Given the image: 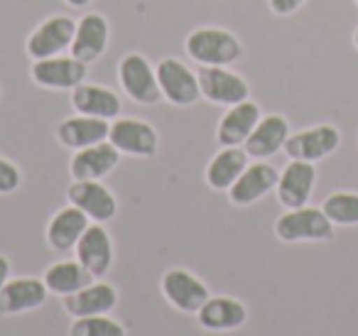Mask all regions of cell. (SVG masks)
<instances>
[{"label": "cell", "mask_w": 358, "mask_h": 336, "mask_svg": "<svg viewBox=\"0 0 358 336\" xmlns=\"http://www.w3.org/2000/svg\"><path fill=\"white\" fill-rule=\"evenodd\" d=\"M185 50L199 66H231L243 57V45L224 27H199L187 35Z\"/></svg>", "instance_id": "obj_1"}, {"label": "cell", "mask_w": 358, "mask_h": 336, "mask_svg": "<svg viewBox=\"0 0 358 336\" xmlns=\"http://www.w3.org/2000/svg\"><path fill=\"white\" fill-rule=\"evenodd\" d=\"M327 214L317 206L287 209L275 221V236L282 243H329L334 241L336 231Z\"/></svg>", "instance_id": "obj_2"}, {"label": "cell", "mask_w": 358, "mask_h": 336, "mask_svg": "<svg viewBox=\"0 0 358 336\" xmlns=\"http://www.w3.org/2000/svg\"><path fill=\"white\" fill-rule=\"evenodd\" d=\"M155 74H157V84L162 91V99L169 101L172 106L179 108H187V106H194L201 99L199 89V76L196 71H192L185 62L174 59V57H164L155 66Z\"/></svg>", "instance_id": "obj_3"}, {"label": "cell", "mask_w": 358, "mask_h": 336, "mask_svg": "<svg viewBox=\"0 0 358 336\" xmlns=\"http://www.w3.org/2000/svg\"><path fill=\"white\" fill-rule=\"evenodd\" d=\"M118 81L120 89L128 94L130 101L140 106H155L162 101V91L157 84L155 66L138 52H130L118 64Z\"/></svg>", "instance_id": "obj_4"}, {"label": "cell", "mask_w": 358, "mask_h": 336, "mask_svg": "<svg viewBox=\"0 0 358 336\" xmlns=\"http://www.w3.org/2000/svg\"><path fill=\"white\" fill-rule=\"evenodd\" d=\"M196 76H199L201 99H206L214 106L229 108V106L250 99L248 81L236 71H231L229 66H199Z\"/></svg>", "instance_id": "obj_5"}, {"label": "cell", "mask_w": 358, "mask_h": 336, "mask_svg": "<svg viewBox=\"0 0 358 336\" xmlns=\"http://www.w3.org/2000/svg\"><path fill=\"white\" fill-rule=\"evenodd\" d=\"M76 35V22L66 15H52L42 20L27 37V55L32 62L47 59V57H59L66 50H71V42Z\"/></svg>", "instance_id": "obj_6"}, {"label": "cell", "mask_w": 358, "mask_h": 336, "mask_svg": "<svg viewBox=\"0 0 358 336\" xmlns=\"http://www.w3.org/2000/svg\"><path fill=\"white\" fill-rule=\"evenodd\" d=\"M341 145V133L336 125H312L299 133H289L287 143H285V155L289 160H302V162H319L334 155Z\"/></svg>", "instance_id": "obj_7"}, {"label": "cell", "mask_w": 358, "mask_h": 336, "mask_svg": "<svg viewBox=\"0 0 358 336\" xmlns=\"http://www.w3.org/2000/svg\"><path fill=\"white\" fill-rule=\"evenodd\" d=\"M159 290H162L164 300L174 309L185 312V314H196L211 297L204 280H199L194 272L185 270V267H172V270L164 272L162 282H159Z\"/></svg>", "instance_id": "obj_8"}, {"label": "cell", "mask_w": 358, "mask_h": 336, "mask_svg": "<svg viewBox=\"0 0 358 336\" xmlns=\"http://www.w3.org/2000/svg\"><path fill=\"white\" fill-rule=\"evenodd\" d=\"M108 143L120 155L130 158H155L159 150V135L150 123L140 118H115L110 123Z\"/></svg>", "instance_id": "obj_9"}, {"label": "cell", "mask_w": 358, "mask_h": 336, "mask_svg": "<svg viewBox=\"0 0 358 336\" xmlns=\"http://www.w3.org/2000/svg\"><path fill=\"white\" fill-rule=\"evenodd\" d=\"M32 81L42 89L52 91H74L86 79V64L76 57H47L32 62Z\"/></svg>", "instance_id": "obj_10"}, {"label": "cell", "mask_w": 358, "mask_h": 336, "mask_svg": "<svg viewBox=\"0 0 358 336\" xmlns=\"http://www.w3.org/2000/svg\"><path fill=\"white\" fill-rule=\"evenodd\" d=\"M278 179H280V172L268 164L265 160H255L253 164L243 169L238 179L234 182V187L229 189V199L234 206H253L258 204L260 199H265L270 192H275L278 187Z\"/></svg>", "instance_id": "obj_11"}, {"label": "cell", "mask_w": 358, "mask_h": 336, "mask_svg": "<svg viewBox=\"0 0 358 336\" xmlns=\"http://www.w3.org/2000/svg\"><path fill=\"white\" fill-rule=\"evenodd\" d=\"M74 253H76V260H79L96 280H101V277L108 275L110 265H113V258H115L113 238H110V233L103 228V223H91L84 231V236L79 238Z\"/></svg>", "instance_id": "obj_12"}, {"label": "cell", "mask_w": 358, "mask_h": 336, "mask_svg": "<svg viewBox=\"0 0 358 336\" xmlns=\"http://www.w3.org/2000/svg\"><path fill=\"white\" fill-rule=\"evenodd\" d=\"M314 184H317V167L302 160H289L287 167L280 172L275 194L285 209H299L309 204Z\"/></svg>", "instance_id": "obj_13"}, {"label": "cell", "mask_w": 358, "mask_h": 336, "mask_svg": "<svg viewBox=\"0 0 358 336\" xmlns=\"http://www.w3.org/2000/svg\"><path fill=\"white\" fill-rule=\"evenodd\" d=\"M66 199L86 214L94 223H108L118 211V199L101 182H71Z\"/></svg>", "instance_id": "obj_14"}, {"label": "cell", "mask_w": 358, "mask_h": 336, "mask_svg": "<svg viewBox=\"0 0 358 336\" xmlns=\"http://www.w3.org/2000/svg\"><path fill=\"white\" fill-rule=\"evenodd\" d=\"M118 162L120 153L106 140V143L76 150L74 158L69 160V174L74 182H101L118 167Z\"/></svg>", "instance_id": "obj_15"}, {"label": "cell", "mask_w": 358, "mask_h": 336, "mask_svg": "<svg viewBox=\"0 0 358 336\" xmlns=\"http://www.w3.org/2000/svg\"><path fill=\"white\" fill-rule=\"evenodd\" d=\"M260 118H263L260 106L250 99L241 101L236 106H229V111L219 120L216 140H219L221 148H243L245 140L255 130V125L260 123Z\"/></svg>", "instance_id": "obj_16"}, {"label": "cell", "mask_w": 358, "mask_h": 336, "mask_svg": "<svg viewBox=\"0 0 358 336\" xmlns=\"http://www.w3.org/2000/svg\"><path fill=\"white\" fill-rule=\"evenodd\" d=\"M50 297L45 280L37 277H15L0 290V316H17L25 312L40 309Z\"/></svg>", "instance_id": "obj_17"}, {"label": "cell", "mask_w": 358, "mask_h": 336, "mask_svg": "<svg viewBox=\"0 0 358 336\" xmlns=\"http://www.w3.org/2000/svg\"><path fill=\"white\" fill-rule=\"evenodd\" d=\"M110 133V120L94 118V115H71L57 125V143L66 150H84L91 145L106 143Z\"/></svg>", "instance_id": "obj_18"}, {"label": "cell", "mask_w": 358, "mask_h": 336, "mask_svg": "<svg viewBox=\"0 0 358 336\" xmlns=\"http://www.w3.org/2000/svg\"><path fill=\"white\" fill-rule=\"evenodd\" d=\"M115 304H118V290L103 280H94L91 285L81 287L79 292L64 297V309L71 319L110 314Z\"/></svg>", "instance_id": "obj_19"}, {"label": "cell", "mask_w": 358, "mask_h": 336, "mask_svg": "<svg viewBox=\"0 0 358 336\" xmlns=\"http://www.w3.org/2000/svg\"><path fill=\"white\" fill-rule=\"evenodd\" d=\"M108 35L110 27L108 20L99 13H86L79 22H76V35L71 42V57H76L79 62H84L86 66L94 64L96 59H101L108 47Z\"/></svg>", "instance_id": "obj_20"}, {"label": "cell", "mask_w": 358, "mask_h": 336, "mask_svg": "<svg viewBox=\"0 0 358 336\" xmlns=\"http://www.w3.org/2000/svg\"><path fill=\"white\" fill-rule=\"evenodd\" d=\"M196 321L206 331H236L248 321V307L236 297H209L206 304L196 312Z\"/></svg>", "instance_id": "obj_21"}, {"label": "cell", "mask_w": 358, "mask_h": 336, "mask_svg": "<svg viewBox=\"0 0 358 336\" xmlns=\"http://www.w3.org/2000/svg\"><path fill=\"white\" fill-rule=\"evenodd\" d=\"M289 138V123L285 115L270 113L263 115L260 123L255 125V130L250 133V138L245 140V153L253 160H270L273 155H278L280 150H285V143Z\"/></svg>", "instance_id": "obj_22"}, {"label": "cell", "mask_w": 358, "mask_h": 336, "mask_svg": "<svg viewBox=\"0 0 358 336\" xmlns=\"http://www.w3.org/2000/svg\"><path fill=\"white\" fill-rule=\"evenodd\" d=\"M91 226V218L86 216L81 209H76L74 204L59 209L55 216L47 223V243L52 251L57 253H69L76 248L79 238L84 236V231Z\"/></svg>", "instance_id": "obj_23"}, {"label": "cell", "mask_w": 358, "mask_h": 336, "mask_svg": "<svg viewBox=\"0 0 358 336\" xmlns=\"http://www.w3.org/2000/svg\"><path fill=\"white\" fill-rule=\"evenodd\" d=\"M71 106L76 113L103 120H115L120 113V99L115 91L99 84H86V81L71 91Z\"/></svg>", "instance_id": "obj_24"}, {"label": "cell", "mask_w": 358, "mask_h": 336, "mask_svg": "<svg viewBox=\"0 0 358 336\" xmlns=\"http://www.w3.org/2000/svg\"><path fill=\"white\" fill-rule=\"evenodd\" d=\"M250 164V158L245 148H224L211 158L206 164V184L216 192H229L236 179L243 174V169Z\"/></svg>", "instance_id": "obj_25"}, {"label": "cell", "mask_w": 358, "mask_h": 336, "mask_svg": "<svg viewBox=\"0 0 358 336\" xmlns=\"http://www.w3.org/2000/svg\"><path fill=\"white\" fill-rule=\"evenodd\" d=\"M42 280H45L50 295L69 297V295H74V292H79L81 287L91 285L96 277L91 275L79 260H59L47 267Z\"/></svg>", "instance_id": "obj_26"}, {"label": "cell", "mask_w": 358, "mask_h": 336, "mask_svg": "<svg viewBox=\"0 0 358 336\" xmlns=\"http://www.w3.org/2000/svg\"><path fill=\"white\" fill-rule=\"evenodd\" d=\"M322 211L334 226H358V192H334L324 199Z\"/></svg>", "instance_id": "obj_27"}, {"label": "cell", "mask_w": 358, "mask_h": 336, "mask_svg": "<svg viewBox=\"0 0 358 336\" xmlns=\"http://www.w3.org/2000/svg\"><path fill=\"white\" fill-rule=\"evenodd\" d=\"M69 336H128V331L120 321L110 319L108 314H101L74 319L69 326Z\"/></svg>", "instance_id": "obj_28"}, {"label": "cell", "mask_w": 358, "mask_h": 336, "mask_svg": "<svg viewBox=\"0 0 358 336\" xmlns=\"http://www.w3.org/2000/svg\"><path fill=\"white\" fill-rule=\"evenodd\" d=\"M22 184V172L15 162L10 160L0 158V197H6V194L17 192Z\"/></svg>", "instance_id": "obj_29"}, {"label": "cell", "mask_w": 358, "mask_h": 336, "mask_svg": "<svg viewBox=\"0 0 358 336\" xmlns=\"http://www.w3.org/2000/svg\"><path fill=\"white\" fill-rule=\"evenodd\" d=\"M304 3H307V0H268L270 10H273L275 15H280V18L294 15V13H297Z\"/></svg>", "instance_id": "obj_30"}, {"label": "cell", "mask_w": 358, "mask_h": 336, "mask_svg": "<svg viewBox=\"0 0 358 336\" xmlns=\"http://www.w3.org/2000/svg\"><path fill=\"white\" fill-rule=\"evenodd\" d=\"M10 260H8L6 255H0V290H3V287H6V282L10 280Z\"/></svg>", "instance_id": "obj_31"}, {"label": "cell", "mask_w": 358, "mask_h": 336, "mask_svg": "<svg viewBox=\"0 0 358 336\" xmlns=\"http://www.w3.org/2000/svg\"><path fill=\"white\" fill-rule=\"evenodd\" d=\"M66 6H71V8H86V6H91V0H64Z\"/></svg>", "instance_id": "obj_32"}, {"label": "cell", "mask_w": 358, "mask_h": 336, "mask_svg": "<svg viewBox=\"0 0 358 336\" xmlns=\"http://www.w3.org/2000/svg\"><path fill=\"white\" fill-rule=\"evenodd\" d=\"M353 45H356V50H358V27H356V32H353Z\"/></svg>", "instance_id": "obj_33"}, {"label": "cell", "mask_w": 358, "mask_h": 336, "mask_svg": "<svg viewBox=\"0 0 358 336\" xmlns=\"http://www.w3.org/2000/svg\"><path fill=\"white\" fill-rule=\"evenodd\" d=\"M356 6H358V0H356Z\"/></svg>", "instance_id": "obj_34"}]
</instances>
